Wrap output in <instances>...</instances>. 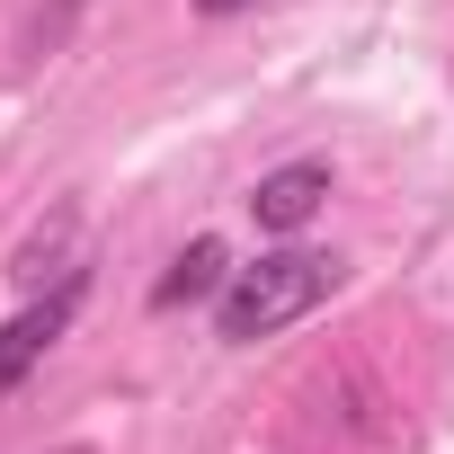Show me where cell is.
I'll return each mask as SVG.
<instances>
[{"mask_svg": "<svg viewBox=\"0 0 454 454\" xmlns=\"http://www.w3.org/2000/svg\"><path fill=\"white\" fill-rule=\"evenodd\" d=\"M196 10H205V19H232V10H250V0H196Z\"/></svg>", "mask_w": 454, "mask_h": 454, "instance_id": "obj_6", "label": "cell"}, {"mask_svg": "<svg viewBox=\"0 0 454 454\" xmlns=\"http://www.w3.org/2000/svg\"><path fill=\"white\" fill-rule=\"evenodd\" d=\"M223 286H232V250H223V241L205 232V241H187V250L169 259V277L152 286V312H178V303H214Z\"/></svg>", "mask_w": 454, "mask_h": 454, "instance_id": "obj_4", "label": "cell"}, {"mask_svg": "<svg viewBox=\"0 0 454 454\" xmlns=\"http://www.w3.org/2000/svg\"><path fill=\"white\" fill-rule=\"evenodd\" d=\"M81 10H90V0H63V10H54V27H72V19H81Z\"/></svg>", "mask_w": 454, "mask_h": 454, "instance_id": "obj_7", "label": "cell"}, {"mask_svg": "<svg viewBox=\"0 0 454 454\" xmlns=\"http://www.w3.org/2000/svg\"><path fill=\"white\" fill-rule=\"evenodd\" d=\"M72 241H81V214H54V232H36V241L10 259V286H19V294H54V286H45V268L72 286V277H81V268H72Z\"/></svg>", "mask_w": 454, "mask_h": 454, "instance_id": "obj_5", "label": "cell"}, {"mask_svg": "<svg viewBox=\"0 0 454 454\" xmlns=\"http://www.w3.org/2000/svg\"><path fill=\"white\" fill-rule=\"evenodd\" d=\"M330 294H339L330 250H268L259 268H232V286L214 294V339L223 348H259V339L294 330L303 312H321Z\"/></svg>", "mask_w": 454, "mask_h": 454, "instance_id": "obj_1", "label": "cell"}, {"mask_svg": "<svg viewBox=\"0 0 454 454\" xmlns=\"http://www.w3.org/2000/svg\"><path fill=\"white\" fill-rule=\"evenodd\" d=\"M81 286H90V277H72V286H54V294H27L10 321H0V401H10V392L63 348V330H72V312H81Z\"/></svg>", "mask_w": 454, "mask_h": 454, "instance_id": "obj_2", "label": "cell"}, {"mask_svg": "<svg viewBox=\"0 0 454 454\" xmlns=\"http://www.w3.org/2000/svg\"><path fill=\"white\" fill-rule=\"evenodd\" d=\"M330 205V160H286L250 187V214H259V232H303V223Z\"/></svg>", "mask_w": 454, "mask_h": 454, "instance_id": "obj_3", "label": "cell"}]
</instances>
